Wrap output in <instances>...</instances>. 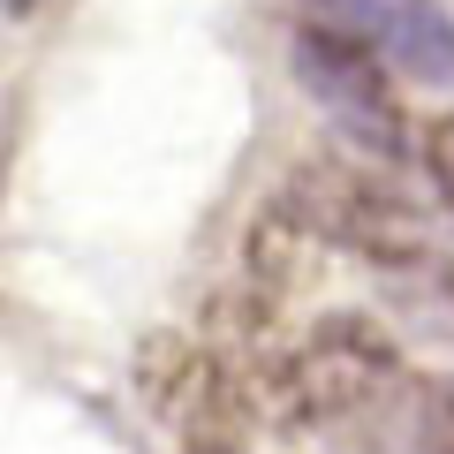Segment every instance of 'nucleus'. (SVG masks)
Wrapping results in <instances>:
<instances>
[{"label":"nucleus","instance_id":"f257e3e1","mask_svg":"<svg viewBox=\"0 0 454 454\" xmlns=\"http://www.w3.org/2000/svg\"><path fill=\"white\" fill-rule=\"evenodd\" d=\"M402 356H394V340L379 333L364 310H333L318 318L295 348L280 356H258V364H235L243 379L250 409H273V417H295V424H325V417H356L372 394L394 387Z\"/></svg>","mask_w":454,"mask_h":454},{"label":"nucleus","instance_id":"f03ea898","mask_svg":"<svg viewBox=\"0 0 454 454\" xmlns=\"http://www.w3.org/2000/svg\"><path fill=\"white\" fill-rule=\"evenodd\" d=\"M280 212H295L318 243H340V250H356V258H372V265L432 258L424 212L409 205L402 190H387V182L356 175V167H340V160H303L288 175V190H280Z\"/></svg>","mask_w":454,"mask_h":454},{"label":"nucleus","instance_id":"7ed1b4c3","mask_svg":"<svg viewBox=\"0 0 454 454\" xmlns=\"http://www.w3.org/2000/svg\"><path fill=\"white\" fill-rule=\"evenodd\" d=\"M295 83H303V91L318 98L356 145H372L379 160H402V152H409V121H402V106H394L387 68H372V53L348 46L340 31L318 23V31L295 38Z\"/></svg>","mask_w":454,"mask_h":454},{"label":"nucleus","instance_id":"20e7f679","mask_svg":"<svg viewBox=\"0 0 454 454\" xmlns=\"http://www.w3.org/2000/svg\"><path fill=\"white\" fill-rule=\"evenodd\" d=\"M325 31L417 83H454V16L432 0H303Z\"/></svg>","mask_w":454,"mask_h":454},{"label":"nucleus","instance_id":"39448f33","mask_svg":"<svg viewBox=\"0 0 454 454\" xmlns=\"http://www.w3.org/2000/svg\"><path fill=\"white\" fill-rule=\"evenodd\" d=\"M137 387H145V402L160 409L167 424H182V432H220V424L250 417V394H243V379H235V364L212 356V348H197V340H182V333H152L145 340Z\"/></svg>","mask_w":454,"mask_h":454},{"label":"nucleus","instance_id":"423d86ee","mask_svg":"<svg viewBox=\"0 0 454 454\" xmlns=\"http://www.w3.org/2000/svg\"><path fill=\"white\" fill-rule=\"evenodd\" d=\"M310 243H318V235H310L295 212L273 205V212H265V220L243 235V265H250V280H258L265 295H288L295 280L310 273Z\"/></svg>","mask_w":454,"mask_h":454},{"label":"nucleus","instance_id":"0eeeda50","mask_svg":"<svg viewBox=\"0 0 454 454\" xmlns=\"http://www.w3.org/2000/svg\"><path fill=\"white\" fill-rule=\"evenodd\" d=\"M424 265V258H417ZM409 295V303H417V318L424 325H432V333H454V265H424V273H417V288H402Z\"/></svg>","mask_w":454,"mask_h":454},{"label":"nucleus","instance_id":"6e6552de","mask_svg":"<svg viewBox=\"0 0 454 454\" xmlns=\"http://www.w3.org/2000/svg\"><path fill=\"white\" fill-rule=\"evenodd\" d=\"M424 167H432V190L454 205V114H439L424 129Z\"/></svg>","mask_w":454,"mask_h":454},{"label":"nucleus","instance_id":"1a4fd4ad","mask_svg":"<svg viewBox=\"0 0 454 454\" xmlns=\"http://www.w3.org/2000/svg\"><path fill=\"white\" fill-rule=\"evenodd\" d=\"M424 454H454V394H439L432 432H424Z\"/></svg>","mask_w":454,"mask_h":454},{"label":"nucleus","instance_id":"9d476101","mask_svg":"<svg viewBox=\"0 0 454 454\" xmlns=\"http://www.w3.org/2000/svg\"><path fill=\"white\" fill-rule=\"evenodd\" d=\"M38 8H46V0H0V16H8V23H31Z\"/></svg>","mask_w":454,"mask_h":454}]
</instances>
